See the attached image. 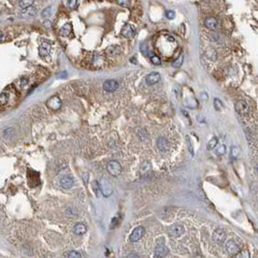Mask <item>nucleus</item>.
<instances>
[{
	"label": "nucleus",
	"instance_id": "32",
	"mask_svg": "<svg viewBox=\"0 0 258 258\" xmlns=\"http://www.w3.org/2000/svg\"><path fill=\"white\" fill-rule=\"evenodd\" d=\"M66 5L69 9H74L78 5V1H76V0H70V1L66 2Z\"/></svg>",
	"mask_w": 258,
	"mask_h": 258
},
{
	"label": "nucleus",
	"instance_id": "20",
	"mask_svg": "<svg viewBox=\"0 0 258 258\" xmlns=\"http://www.w3.org/2000/svg\"><path fill=\"white\" fill-rule=\"evenodd\" d=\"M9 99H10V94L6 91L2 92L0 94V105H6L9 102Z\"/></svg>",
	"mask_w": 258,
	"mask_h": 258
},
{
	"label": "nucleus",
	"instance_id": "10",
	"mask_svg": "<svg viewBox=\"0 0 258 258\" xmlns=\"http://www.w3.org/2000/svg\"><path fill=\"white\" fill-rule=\"evenodd\" d=\"M119 88V83L116 80H108L104 83V89L108 92H114Z\"/></svg>",
	"mask_w": 258,
	"mask_h": 258
},
{
	"label": "nucleus",
	"instance_id": "15",
	"mask_svg": "<svg viewBox=\"0 0 258 258\" xmlns=\"http://www.w3.org/2000/svg\"><path fill=\"white\" fill-rule=\"evenodd\" d=\"M59 183H60L62 188L69 189L74 185V180H73V178H71V177H69V176H65V177H63V178L60 179Z\"/></svg>",
	"mask_w": 258,
	"mask_h": 258
},
{
	"label": "nucleus",
	"instance_id": "40",
	"mask_svg": "<svg viewBox=\"0 0 258 258\" xmlns=\"http://www.w3.org/2000/svg\"><path fill=\"white\" fill-rule=\"evenodd\" d=\"M2 38H3V33H2V31L0 30V41L2 40Z\"/></svg>",
	"mask_w": 258,
	"mask_h": 258
},
{
	"label": "nucleus",
	"instance_id": "13",
	"mask_svg": "<svg viewBox=\"0 0 258 258\" xmlns=\"http://www.w3.org/2000/svg\"><path fill=\"white\" fill-rule=\"evenodd\" d=\"M161 77H160V74L157 73V72H151V74H148L146 78V81L147 84H149V85H152V84H157L158 81H160Z\"/></svg>",
	"mask_w": 258,
	"mask_h": 258
},
{
	"label": "nucleus",
	"instance_id": "38",
	"mask_svg": "<svg viewBox=\"0 0 258 258\" xmlns=\"http://www.w3.org/2000/svg\"><path fill=\"white\" fill-rule=\"evenodd\" d=\"M187 145H188V149H189V151H191V154L193 155L194 154V152H193V148H192V145H191V142H189V139L187 138Z\"/></svg>",
	"mask_w": 258,
	"mask_h": 258
},
{
	"label": "nucleus",
	"instance_id": "9",
	"mask_svg": "<svg viewBox=\"0 0 258 258\" xmlns=\"http://www.w3.org/2000/svg\"><path fill=\"white\" fill-rule=\"evenodd\" d=\"M168 252H169L168 247H167L164 244H157L155 247L154 255L156 258H163L168 254Z\"/></svg>",
	"mask_w": 258,
	"mask_h": 258
},
{
	"label": "nucleus",
	"instance_id": "17",
	"mask_svg": "<svg viewBox=\"0 0 258 258\" xmlns=\"http://www.w3.org/2000/svg\"><path fill=\"white\" fill-rule=\"evenodd\" d=\"M71 32H72V24H70V22L65 24L59 30V34L61 36H63V37H67V36H69L71 34Z\"/></svg>",
	"mask_w": 258,
	"mask_h": 258
},
{
	"label": "nucleus",
	"instance_id": "36",
	"mask_svg": "<svg viewBox=\"0 0 258 258\" xmlns=\"http://www.w3.org/2000/svg\"><path fill=\"white\" fill-rule=\"evenodd\" d=\"M141 52L143 53V54H145L146 56H148V48L147 46H145V45H142L141 46Z\"/></svg>",
	"mask_w": 258,
	"mask_h": 258
},
{
	"label": "nucleus",
	"instance_id": "3",
	"mask_svg": "<svg viewBox=\"0 0 258 258\" xmlns=\"http://www.w3.org/2000/svg\"><path fill=\"white\" fill-rule=\"evenodd\" d=\"M184 233V227L180 224H174L168 228V234L172 238H179Z\"/></svg>",
	"mask_w": 258,
	"mask_h": 258
},
{
	"label": "nucleus",
	"instance_id": "22",
	"mask_svg": "<svg viewBox=\"0 0 258 258\" xmlns=\"http://www.w3.org/2000/svg\"><path fill=\"white\" fill-rule=\"evenodd\" d=\"M236 258H250V254L247 250H244L239 251L236 254Z\"/></svg>",
	"mask_w": 258,
	"mask_h": 258
},
{
	"label": "nucleus",
	"instance_id": "28",
	"mask_svg": "<svg viewBox=\"0 0 258 258\" xmlns=\"http://www.w3.org/2000/svg\"><path fill=\"white\" fill-rule=\"evenodd\" d=\"M214 105H215V110H217V111H220L221 109H222V107H223L222 103H221V101L219 100L218 98H215L214 100Z\"/></svg>",
	"mask_w": 258,
	"mask_h": 258
},
{
	"label": "nucleus",
	"instance_id": "12",
	"mask_svg": "<svg viewBox=\"0 0 258 258\" xmlns=\"http://www.w3.org/2000/svg\"><path fill=\"white\" fill-rule=\"evenodd\" d=\"M51 49H52L51 44L48 42H43L39 47V54L42 57H46L51 53Z\"/></svg>",
	"mask_w": 258,
	"mask_h": 258
},
{
	"label": "nucleus",
	"instance_id": "26",
	"mask_svg": "<svg viewBox=\"0 0 258 258\" xmlns=\"http://www.w3.org/2000/svg\"><path fill=\"white\" fill-rule=\"evenodd\" d=\"M19 5L21 9H25L27 7L33 5V1H31V0H29V1H24V0H22V1H19Z\"/></svg>",
	"mask_w": 258,
	"mask_h": 258
},
{
	"label": "nucleus",
	"instance_id": "6",
	"mask_svg": "<svg viewBox=\"0 0 258 258\" xmlns=\"http://www.w3.org/2000/svg\"><path fill=\"white\" fill-rule=\"evenodd\" d=\"M225 238H226V233L221 228H216L214 231V233H212V241L215 244H221L222 242H224Z\"/></svg>",
	"mask_w": 258,
	"mask_h": 258
},
{
	"label": "nucleus",
	"instance_id": "5",
	"mask_svg": "<svg viewBox=\"0 0 258 258\" xmlns=\"http://www.w3.org/2000/svg\"><path fill=\"white\" fill-rule=\"evenodd\" d=\"M120 33L126 39H132L136 34V28L131 24H125L122 27Z\"/></svg>",
	"mask_w": 258,
	"mask_h": 258
},
{
	"label": "nucleus",
	"instance_id": "39",
	"mask_svg": "<svg viewBox=\"0 0 258 258\" xmlns=\"http://www.w3.org/2000/svg\"><path fill=\"white\" fill-rule=\"evenodd\" d=\"M126 258H139V256L137 254H134V253H132V254H129Z\"/></svg>",
	"mask_w": 258,
	"mask_h": 258
},
{
	"label": "nucleus",
	"instance_id": "37",
	"mask_svg": "<svg viewBox=\"0 0 258 258\" xmlns=\"http://www.w3.org/2000/svg\"><path fill=\"white\" fill-rule=\"evenodd\" d=\"M92 187H93V189H94L95 193L98 194V188H99V186H98V183H97V182H93V183H92Z\"/></svg>",
	"mask_w": 258,
	"mask_h": 258
},
{
	"label": "nucleus",
	"instance_id": "16",
	"mask_svg": "<svg viewBox=\"0 0 258 258\" xmlns=\"http://www.w3.org/2000/svg\"><path fill=\"white\" fill-rule=\"evenodd\" d=\"M157 148L161 152H163V153L166 152L167 151H168V148H169L168 141H167L165 138H159L157 140Z\"/></svg>",
	"mask_w": 258,
	"mask_h": 258
},
{
	"label": "nucleus",
	"instance_id": "18",
	"mask_svg": "<svg viewBox=\"0 0 258 258\" xmlns=\"http://www.w3.org/2000/svg\"><path fill=\"white\" fill-rule=\"evenodd\" d=\"M205 25H206L207 28L212 30V29H215L216 27L217 21H216L215 18H214V17H209V18H207L206 21H205Z\"/></svg>",
	"mask_w": 258,
	"mask_h": 258
},
{
	"label": "nucleus",
	"instance_id": "23",
	"mask_svg": "<svg viewBox=\"0 0 258 258\" xmlns=\"http://www.w3.org/2000/svg\"><path fill=\"white\" fill-rule=\"evenodd\" d=\"M239 154H240V151L237 147L233 146L232 148H231V156H232L233 159H237V158L239 157Z\"/></svg>",
	"mask_w": 258,
	"mask_h": 258
},
{
	"label": "nucleus",
	"instance_id": "24",
	"mask_svg": "<svg viewBox=\"0 0 258 258\" xmlns=\"http://www.w3.org/2000/svg\"><path fill=\"white\" fill-rule=\"evenodd\" d=\"M216 146H217V139L215 137H214L212 139L210 140L209 144H208V149H210V151L211 149H214L216 148Z\"/></svg>",
	"mask_w": 258,
	"mask_h": 258
},
{
	"label": "nucleus",
	"instance_id": "4",
	"mask_svg": "<svg viewBox=\"0 0 258 258\" xmlns=\"http://www.w3.org/2000/svg\"><path fill=\"white\" fill-rule=\"evenodd\" d=\"M47 106L53 111H57L59 110L62 106V101L58 96H53L47 101Z\"/></svg>",
	"mask_w": 258,
	"mask_h": 258
},
{
	"label": "nucleus",
	"instance_id": "21",
	"mask_svg": "<svg viewBox=\"0 0 258 258\" xmlns=\"http://www.w3.org/2000/svg\"><path fill=\"white\" fill-rule=\"evenodd\" d=\"M183 62V54H180V56L177 58V59L172 63V66H173L174 68H180V66H182Z\"/></svg>",
	"mask_w": 258,
	"mask_h": 258
},
{
	"label": "nucleus",
	"instance_id": "29",
	"mask_svg": "<svg viewBox=\"0 0 258 258\" xmlns=\"http://www.w3.org/2000/svg\"><path fill=\"white\" fill-rule=\"evenodd\" d=\"M151 61L152 64H154V65H160L161 64V58L157 56H152L151 57Z\"/></svg>",
	"mask_w": 258,
	"mask_h": 258
},
{
	"label": "nucleus",
	"instance_id": "1",
	"mask_svg": "<svg viewBox=\"0 0 258 258\" xmlns=\"http://www.w3.org/2000/svg\"><path fill=\"white\" fill-rule=\"evenodd\" d=\"M98 186H99V189L101 190L102 194L105 197H109L113 194V186H112L111 183L109 182L107 179L101 178L100 180H99Z\"/></svg>",
	"mask_w": 258,
	"mask_h": 258
},
{
	"label": "nucleus",
	"instance_id": "33",
	"mask_svg": "<svg viewBox=\"0 0 258 258\" xmlns=\"http://www.w3.org/2000/svg\"><path fill=\"white\" fill-rule=\"evenodd\" d=\"M175 12L174 11H167L166 12V18L169 20H173L175 19Z\"/></svg>",
	"mask_w": 258,
	"mask_h": 258
},
{
	"label": "nucleus",
	"instance_id": "34",
	"mask_svg": "<svg viewBox=\"0 0 258 258\" xmlns=\"http://www.w3.org/2000/svg\"><path fill=\"white\" fill-rule=\"evenodd\" d=\"M27 84H28V79L27 78H21V80H20V84H21V88H24L25 85H27Z\"/></svg>",
	"mask_w": 258,
	"mask_h": 258
},
{
	"label": "nucleus",
	"instance_id": "19",
	"mask_svg": "<svg viewBox=\"0 0 258 258\" xmlns=\"http://www.w3.org/2000/svg\"><path fill=\"white\" fill-rule=\"evenodd\" d=\"M74 233L77 235H83L87 232V227H85L84 224H81V223H78L74 226L73 228Z\"/></svg>",
	"mask_w": 258,
	"mask_h": 258
},
{
	"label": "nucleus",
	"instance_id": "11",
	"mask_svg": "<svg viewBox=\"0 0 258 258\" xmlns=\"http://www.w3.org/2000/svg\"><path fill=\"white\" fill-rule=\"evenodd\" d=\"M235 109L238 113L242 115H246L248 112V105L244 100H240L235 104Z\"/></svg>",
	"mask_w": 258,
	"mask_h": 258
},
{
	"label": "nucleus",
	"instance_id": "8",
	"mask_svg": "<svg viewBox=\"0 0 258 258\" xmlns=\"http://www.w3.org/2000/svg\"><path fill=\"white\" fill-rule=\"evenodd\" d=\"M36 14H37V9L33 5H31L25 9H22L21 12V17L22 19H30V18L35 17Z\"/></svg>",
	"mask_w": 258,
	"mask_h": 258
},
{
	"label": "nucleus",
	"instance_id": "2",
	"mask_svg": "<svg viewBox=\"0 0 258 258\" xmlns=\"http://www.w3.org/2000/svg\"><path fill=\"white\" fill-rule=\"evenodd\" d=\"M107 171L109 172V174L113 177H119L121 174V166L119 162L116 160H111L108 162L107 164Z\"/></svg>",
	"mask_w": 258,
	"mask_h": 258
},
{
	"label": "nucleus",
	"instance_id": "35",
	"mask_svg": "<svg viewBox=\"0 0 258 258\" xmlns=\"http://www.w3.org/2000/svg\"><path fill=\"white\" fill-rule=\"evenodd\" d=\"M116 3L119 4V5H121L123 7H128L130 2L129 1H124V0H120V1H116Z\"/></svg>",
	"mask_w": 258,
	"mask_h": 258
},
{
	"label": "nucleus",
	"instance_id": "14",
	"mask_svg": "<svg viewBox=\"0 0 258 258\" xmlns=\"http://www.w3.org/2000/svg\"><path fill=\"white\" fill-rule=\"evenodd\" d=\"M226 250L231 255H235L240 251V247L234 241H229L226 243Z\"/></svg>",
	"mask_w": 258,
	"mask_h": 258
},
{
	"label": "nucleus",
	"instance_id": "30",
	"mask_svg": "<svg viewBox=\"0 0 258 258\" xmlns=\"http://www.w3.org/2000/svg\"><path fill=\"white\" fill-rule=\"evenodd\" d=\"M151 164H149L148 162H144L142 166H141V172H144V173H146V172H148V170H151Z\"/></svg>",
	"mask_w": 258,
	"mask_h": 258
},
{
	"label": "nucleus",
	"instance_id": "31",
	"mask_svg": "<svg viewBox=\"0 0 258 258\" xmlns=\"http://www.w3.org/2000/svg\"><path fill=\"white\" fill-rule=\"evenodd\" d=\"M68 258H81V255L78 251L76 250H72L68 253Z\"/></svg>",
	"mask_w": 258,
	"mask_h": 258
},
{
	"label": "nucleus",
	"instance_id": "7",
	"mask_svg": "<svg viewBox=\"0 0 258 258\" xmlns=\"http://www.w3.org/2000/svg\"><path fill=\"white\" fill-rule=\"evenodd\" d=\"M144 233H145V229H144V227H142V226H139V227H136V228L132 231V233L130 234L129 241H130L131 243H135V242L139 241V240L143 237Z\"/></svg>",
	"mask_w": 258,
	"mask_h": 258
},
{
	"label": "nucleus",
	"instance_id": "25",
	"mask_svg": "<svg viewBox=\"0 0 258 258\" xmlns=\"http://www.w3.org/2000/svg\"><path fill=\"white\" fill-rule=\"evenodd\" d=\"M52 15V7H48L46 9H44L42 12V18L43 19H48Z\"/></svg>",
	"mask_w": 258,
	"mask_h": 258
},
{
	"label": "nucleus",
	"instance_id": "27",
	"mask_svg": "<svg viewBox=\"0 0 258 258\" xmlns=\"http://www.w3.org/2000/svg\"><path fill=\"white\" fill-rule=\"evenodd\" d=\"M225 151H226V148L224 145H220V146H218L215 149V152L217 155H222L225 153Z\"/></svg>",
	"mask_w": 258,
	"mask_h": 258
}]
</instances>
